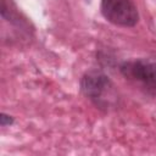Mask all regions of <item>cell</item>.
Wrapping results in <instances>:
<instances>
[{"label": "cell", "mask_w": 156, "mask_h": 156, "mask_svg": "<svg viewBox=\"0 0 156 156\" xmlns=\"http://www.w3.org/2000/svg\"><path fill=\"white\" fill-rule=\"evenodd\" d=\"M83 94L100 108H110L117 104V94L110 78L99 71L85 73L80 80Z\"/></svg>", "instance_id": "6da1fadb"}, {"label": "cell", "mask_w": 156, "mask_h": 156, "mask_svg": "<svg viewBox=\"0 0 156 156\" xmlns=\"http://www.w3.org/2000/svg\"><path fill=\"white\" fill-rule=\"evenodd\" d=\"M119 71L144 94L156 98V62L145 58L130 60L123 62Z\"/></svg>", "instance_id": "7a4b0ae2"}, {"label": "cell", "mask_w": 156, "mask_h": 156, "mask_svg": "<svg viewBox=\"0 0 156 156\" xmlns=\"http://www.w3.org/2000/svg\"><path fill=\"white\" fill-rule=\"evenodd\" d=\"M101 13L108 22L122 27H133L139 20L133 0H101Z\"/></svg>", "instance_id": "3957f363"}, {"label": "cell", "mask_w": 156, "mask_h": 156, "mask_svg": "<svg viewBox=\"0 0 156 156\" xmlns=\"http://www.w3.org/2000/svg\"><path fill=\"white\" fill-rule=\"evenodd\" d=\"M0 123L2 127H6V126H10L13 123V117H11L10 115H6V113H1L0 115Z\"/></svg>", "instance_id": "277c9868"}]
</instances>
